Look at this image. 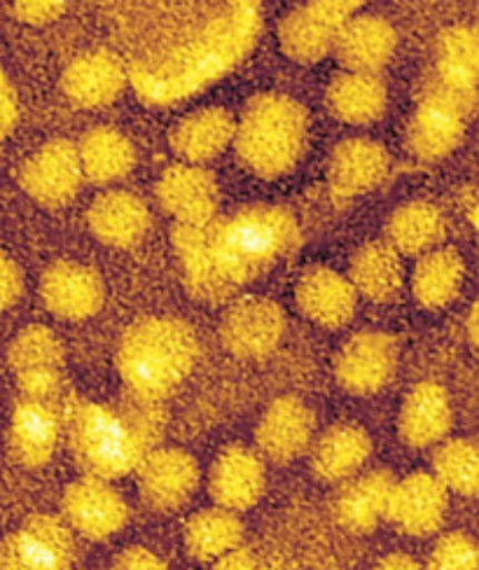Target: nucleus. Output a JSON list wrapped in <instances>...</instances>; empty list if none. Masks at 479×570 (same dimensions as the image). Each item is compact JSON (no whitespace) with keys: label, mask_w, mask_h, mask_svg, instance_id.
Instances as JSON below:
<instances>
[{"label":"nucleus","mask_w":479,"mask_h":570,"mask_svg":"<svg viewBox=\"0 0 479 570\" xmlns=\"http://www.w3.org/2000/svg\"><path fill=\"white\" fill-rule=\"evenodd\" d=\"M453 425V407L447 389L438 382L417 384L402 400L398 431L404 444L426 449L440 444Z\"/></svg>","instance_id":"23"},{"label":"nucleus","mask_w":479,"mask_h":570,"mask_svg":"<svg viewBox=\"0 0 479 570\" xmlns=\"http://www.w3.org/2000/svg\"><path fill=\"white\" fill-rule=\"evenodd\" d=\"M395 478L389 470H372L353 478L334 501V517L351 533H372L387 517Z\"/></svg>","instance_id":"26"},{"label":"nucleus","mask_w":479,"mask_h":570,"mask_svg":"<svg viewBox=\"0 0 479 570\" xmlns=\"http://www.w3.org/2000/svg\"><path fill=\"white\" fill-rule=\"evenodd\" d=\"M42 304L61 321H87L99 314L106 299L101 276L91 267L59 259L45 269L40 278Z\"/></svg>","instance_id":"14"},{"label":"nucleus","mask_w":479,"mask_h":570,"mask_svg":"<svg viewBox=\"0 0 479 570\" xmlns=\"http://www.w3.org/2000/svg\"><path fill=\"white\" fill-rule=\"evenodd\" d=\"M372 456V440L368 431L353 423L332 425L316 442L311 454V468L316 478L328 484H340L355 478Z\"/></svg>","instance_id":"27"},{"label":"nucleus","mask_w":479,"mask_h":570,"mask_svg":"<svg viewBox=\"0 0 479 570\" xmlns=\"http://www.w3.org/2000/svg\"><path fill=\"white\" fill-rule=\"evenodd\" d=\"M479 78V38L470 27H451L438 40L436 80L468 112L475 108Z\"/></svg>","instance_id":"24"},{"label":"nucleus","mask_w":479,"mask_h":570,"mask_svg":"<svg viewBox=\"0 0 479 570\" xmlns=\"http://www.w3.org/2000/svg\"><path fill=\"white\" fill-rule=\"evenodd\" d=\"M436 480L463 498H475L479 491V449L472 440H449L433 456Z\"/></svg>","instance_id":"37"},{"label":"nucleus","mask_w":479,"mask_h":570,"mask_svg":"<svg viewBox=\"0 0 479 570\" xmlns=\"http://www.w3.org/2000/svg\"><path fill=\"white\" fill-rule=\"evenodd\" d=\"M260 0H225L204 27L162 55L136 61L127 78L140 101L174 106L225 78L257 45Z\"/></svg>","instance_id":"2"},{"label":"nucleus","mask_w":479,"mask_h":570,"mask_svg":"<svg viewBox=\"0 0 479 570\" xmlns=\"http://www.w3.org/2000/svg\"><path fill=\"white\" fill-rule=\"evenodd\" d=\"M398 36L387 19L363 14L349 19L334 40V55L353 73H374L387 68L395 55Z\"/></svg>","instance_id":"22"},{"label":"nucleus","mask_w":479,"mask_h":570,"mask_svg":"<svg viewBox=\"0 0 479 570\" xmlns=\"http://www.w3.org/2000/svg\"><path fill=\"white\" fill-rule=\"evenodd\" d=\"M477 304H472L470 308V316H468V337H470V344L477 346Z\"/></svg>","instance_id":"46"},{"label":"nucleus","mask_w":479,"mask_h":570,"mask_svg":"<svg viewBox=\"0 0 479 570\" xmlns=\"http://www.w3.org/2000/svg\"><path fill=\"white\" fill-rule=\"evenodd\" d=\"M338 33V29L330 27L325 19L311 12L306 6L293 10L278 27L283 52L297 63H316L332 55Z\"/></svg>","instance_id":"35"},{"label":"nucleus","mask_w":479,"mask_h":570,"mask_svg":"<svg viewBox=\"0 0 479 570\" xmlns=\"http://www.w3.org/2000/svg\"><path fill=\"white\" fill-rule=\"evenodd\" d=\"M374 570H421V566L410 554L398 552V554H389L387 559H381Z\"/></svg>","instance_id":"45"},{"label":"nucleus","mask_w":479,"mask_h":570,"mask_svg":"<svg viewBox=\"0 0 479 570\" xmlns=\"http://www.w3.org/2000/svg\"><path fill=\"white\" fill-rule=\"evenodd\" d=\"M468 115L470 112L457 99L430 82L407 129L410 153L421 161L444 159L461 146Z\"/></svg>","instance_id":"7"},{"label":"nucleus","mask_w":479,"mask_h":570,"mask_svg":"<svg viewBox=\"0 0 479 570\" xmlns=\"http://www.w3.org/2000/svg\"><path fill=\"white\" fill-rule=\"evenodd\" d=\"M391 171L387 148L370 138L342 140L330 155L328 180L338 199H353L372 193Z\"/></svg>","instance_id":"17"},{"label":"nucleus","mask_w":479,"mask_h":570,"mask_svg":"<svg viewBox=\"0 0 479 570\" xmlns=\"http://www.w3.org/2000/svg\"><path fill=\"white\" fill-rule=\"evenodd\" d=\"M316 419L304 400L295 395L276 397L262 414L255 428V442L262 454L274 463H291L300 459L314 440Z\"/></svg>","instance_id":"16"},{"label":"nucleus","mask_w":479,"mask_h":570,"mask_svg":"<svg viewBox=\"0 0 479 570\" xmlns=\"http://www.w3.org/2000/svg\"><path fill=\"white\" fill-rule=\"evenodd\" d=\"M164 435L155 402H80L68 419V444L87 478L113 482L136 472Z\"/></svg>","instance_id":"3"},{"label":"nucleus","mask_w":479,"mask_h":570,"mask_svg":"<svg viewBox=\"0 0 479 570\" xmlns=\"http://www.w3.org/2000/svg\"><path fill=\"white\" fill-rule=\"evenodd\" d=\"M197 355V335L185 321L153 316L127 327L115 365L131 397L162 405L195 370Z\"/></svg>","instance_id":"4"},{"label":"nucleus","mask_w":479,"mask_h":570,"mask_svg":"<svg viewBox=\"0 0 479 570\" xmlns=\"http://www.w3.org/2000/svg\"><path fill=\"white\" fill-rule=\"evenodd\" d=\"M157 199L176 225H197L218 213V185L197 164H176L157 183Z\"/></svg>","instance_id":"18"},{"label":"nucleus","mask_w":479,"mask_h":570,"mask_svg":"<svg viewBox=\"0 0 479 570\" xmlns=\"http://www.w3.org/2000/svg\"><path fill=\"white\" fill-rule=\"evenodd\" d=\"M262 570H287V568L276 566V563H267V561H265V568H262Z\"/></svg>","instance_id":"47"},{"label":"nucleus","mask_w":479,"mask_h":570,"mask_svg":"<svg viewBox=\"0 0 479 570\" xmlns=\"http://www.w3.org/2000/svg\"><path fill=\"white\" fill-rule=\"evenodd\" d=\"M10 367L17 376L42 374V372H61L66 351L61 340L50 327L31 325L23 327L12 340L8 351Z\"/></svg>","instance_id":"36"},{"label":"nucleus","mask_w":479,"mask_h":570,"mask_svg":"<svg viewBox=\"0 0 479 570\" xmlns=\"http://www.w3.org/2000/svg\"><path fill=\"white\" fill-rule=\"evenodd\" d=\"M463 278V257L453 248H433L423 253L414 267L412 293L426 308H444L461 293Z\"/></svg>","instance_id":"33"},{"label":"nucleus","mask_w":479,"mask_h":570,"mask_svg":"<svg viewBox=\"0 0 479 570\" xmlns=\"http://www.w3.org/2000/svg\"><path fill=\"white\" fill-rule=\"evenodd\" d=\"M402 276V255L389 242H370L355 250L346 278L355 295L387 304L398 297Z\"/></svg>","instance_id":"29"},{"label":"nucleus","mask_w":479,"mask_h":570,"mask_svg":"<svg viewBox=\"0 0 479 570\" xmlns=\"http://www.w3.org/2000/svg\"><path fill=\"white\" fill-rule=\"evenodd\" d=\"M68 6V0H14V12L23 23L42 27L55 21Z\"/></svg>","instance_id":"41"},{"label":"nucleus","mask_w":479,"mask_h":570,"mask_svg":"<svg viewBox=\"0 0 479 570\" xmlns=\"http://www.w3.org/2000/svg\"><path fill=\"white\" fill-rule=\"evenodd\" d=\"M479 568V554H477V542L463 533V531H451L442 535L433 552L428 557L426 570H477Z\"/></svg>","instance_id":"38"},{"label":"nucleus","mask_w":479,"mask_h":570,"mask_svg":"<svg viewBox=\"0 0 479 570\" xmlns=\"http://www.w3.org/2000/svg\"><path fill=\"white\" fill-rule=\"evenodd\" d=\"M267 487V468L253 449L232 444L221 451L208 474V491L218 508L246 512L260 503Z\"/></svg>","instance_id":"15"},{"label":"nucleus","mask_w":479,"mask_h":570,"mask_svg":"<svg viewBox=\"0 0 479 570\" xmlns=\"http://www.w3.org/2000/svg\"><path fill=\"white\" fill-rule=\"evenodd\" d=\"M398 370V342L381 330L353 335L334 358L338 384L351 395H374L391 384Z\"/></svg>","instance_id":"8"},{"label":"nucleus","mask_w":479,"mask_h":570,"mask_svg":"<svg viewBox=\"0 0 479 570\" xmlns=\"http://www.w3.org/2000/svg\"><path fill=\"white\" fill-rule=\"evenodd\" d=\"M285 335L283 308L265 297L236 302L223 318L221 337L225 348L244 361H260L272 355Z\"/></svg>","instance_id":"10"},{"label":"nucleus","mask_w":479,"mask_h":570,"mask_svg":"<svg viewBox=\"0 0 479 570\" xmlns=\"http://www.w3.org/2000/svg\"><path fill=\"white\" fill-rule=\"evenodd\" d=\"M76 148L82 176L96 185L123 180L136 164L134 142L115 127H96L87 131Z\"/></svg>","instance_id":"31"},{"label":"nucleus","mask_w":479,"mask_h":570,"mask_svg":"<svg viewBox=\"0 0 479 570\" xmlns=\"http://www.w3.org/2000/svg\"><path fill=\"white\" fill-rule=\"evenodd\" d=\"M172 242L187 293L199 302L221 304L293 255L302 232L283 206L253 204L227 218L176 225Z\"/></svg>","instance_id":"1"},{"label":"nucleus","mask_w":479,"mask_h":570,"mask_svg":"<svg viewBox=\"0 0 479 570\" xmlns=\"http://www.w3.org/2000/svg\"><path fill=\"white\" fill-rule=\"evenodd\" d=\"M234 120L225 108H202L176 125L172 148L185 164H206L223 155L234 140Z\"/></svg>","instance_id":"28"},{"label":"nucleus","mask_w":479,"mask_h":570,"mask_svg":"<svg viewBox=\"0 0 479 570\" xmlns=\"http://www.w3.org/2000/svg\"><path fill=\"white\" fill-rule=\"evenodd\" d=\"M138 491L153 510L172 512L183 508L199 487L197 459L183 449H153L138 465Z\"/></svg>","instance_id":"11"},{"label":"nucleus","mask_w":479,"mask_h":570,"mask_svg":"<svg viewBox=\"0 0 479 570\" xmlns=\"http://www.w3.org/2000/svg\"><path fill=\"white\" fill-rule=\"evenodd\" d=\"M127 68L113 52H87L68 63L61 78L66 97L80 108L110 106L127 85Z\"/></svg>","instance_id":"25"},{"label":"nucleus","mask_w":479,"mask_h":570,"mask_svg":"<svg viewBox=\"0 0 479 570\" xmlns=\"http://www.w3.org/2000/svg\"><path fill=\"white\" fill-rule=\"evenodd\" d=\"M262 568H265V561L260 557H255L251 550L236 548L227 557L215 561L213 570H262Z\"/></svg>","instance_id":"44"},{"label":"nucleus","mask_w":479,"mask_h":570,"mask_svg":"<svg viewBox=\"0 0 479 570\" xmlns=\"http://www.w3.org/2000/svg\"><path fill=\"white\" fill-rule=\"evenodd\" d=\"M365 6V0H309L306 8L311 12H316L321 19H325L330 27L342 29L349 19H353L361 8Z\"/></svg>","instance_id":"40"},{"label":"nucleus","mask_w":479,"mask_h":570,"mask_svg":"<svg viewBox=\"0 0 479 570\" xmlns=\"http://www.w3.org/2000/svg\"><path fill=\"white\" fill-rule=\"evenodd\" d=\"M19 120V104L8 73L0 66V140H6Z\"/></svg>","instance_id":"42"},{"label":"nucleus","mask_w":479,"mask_h":570,"mask_svg":"<svg viewBox=\"0 0 479 570\" xmlns=\"http://www.w3.org/2000/svg\"><path fill=\"white\" fill-rule=\"evenodd\" d=\"M61 440V421L52 405L36 400H21L10 419V454L12 459L29 468L38 470L50 463L57 454Z\"/></svg>","instance_id":"19"},{"label":"nucleus","mask_w":479,"mask_h":570,"mask_svg":"<svg viewBox=\"0 0 479 570\" xmlns=\"http://www.w3.org/2000/svg\"><path fill=\"white\" fill-rule=\"evenodd\" d=\"M389 89L374 73H346L338 76L328 87V108L346 125H372L387 112Z\"/></svg>","instance_id":"30"},{"label":"nucleus","mask_w":479,"mask_h":570,"mask_svg":"<svg viewBox=\"0 0 479 570\" xmlns=\"http://www.w3.org/2000/svg\"><path fill=\"white\" fill-rule=\"evenodd\" d=\"M82 166L78 148L70 140L57 138L23 161L19 171L21 189L47 208H61L74 202L82 187Z\"/></svg>","instance_id":"9"},{"label":"nucleus","mask_w":479,"mask_h":570,"mask_svg":"<svg viewBox=\"0 0 479 570\" xmlns=\"http://www.w3.org/2000/svg\"><path fill=\"white\" fill-rule=\"evenodd\" d=\"M447 510L449 491L436 480V474L412 472L393 484L387 517L400 533L426 538L442 529Z\"/></svg>","instance_id":"13"},{"label":"nucleus","mask_w":479,"mask_h":570,"mask_svg":"<svg viewBox=\"0 0 479 570\" xmlns=\"http://www.w3.org/2000/svg\"><path fill=\"white\" fill-rule=\"evenodd\" d=\"M61 512L70 531L87 540H108L123 531L129 521V505L108 482L85 478L70 484L63 493Z\"/></svg>","instance_id":"12"},{"label":"nucleus","mask_w":479,"mask_h":570,"mask_svg":"<svg viewBox=\"0 0 479 570\" xmlns=\"http://www.w3.org/2000/svg\"><path fill=\"white\" fill-rule=\"evenodd\" d=\"M306 110L285 94H260L234 127V148L246 169L260 178L293 171L306 146Z\"/></svg>","instance_id":"5"},{"label":"nucleus","mask_w":479,"mask_h":570,"mask_svg":"<svg viewBox=\"0 0 479 570\" xmlns=\"http://www.w3.org/2000/svg\"><path fill=\"white\" fill-rule=\"evenodd\" d=\"M87 225L101 244L110 248H131L146 239L153 216L140 197L125 189H113L94 199L87 210Z\"/></svg>","instance_id":"21"},{"label":"nucleus","mask_w":479,"mask_h":570,"mask_svg":"<svg viewBox=\"0 0 479 570\" xmlns=\"http://www.w3.org/2000/svg\"><path fill=\"white\" fill-rule=\"evenodd\" d=\"M447 223L442 210L430 202H410L393 210L389 218V244L400 255H423L440 246Z\"/></svg>","instance_id":"34"},{"label":"nucleus","mask_w":479,"mask_h":570,"mask_svg":"<svg viewBox=\"0 0 479 570\" xmlns=\"http://www.w3.org/2000/svg\"><path fill=\"white\" fill-rule=\"evenodd\" d=\"M295 299L311 323L328 330L349 325L358 306V295L349 278L330 267L306 269L297 281Z\"/></svg>","instance_id":"20"},{"label":"nucleus","mask_w":479,"mask_h":570,"mask_svg":"<svg viewBox=\"0 0 479 570\" xmlns=\"http://www.w3.org/2000/svg\"><path fill=\"white\" fill-rule=\"evenodd\" d=\"M244 524L236 512L223 508H208L197 514H192L185 524V548L187 554L211 563L227 557L236 548H242Z\"/></svg>","instance_id":"32"},{"label":"nucleus","mask_w":479,"mask_h":570,"mask_svg":"<svg viewBox=\"0 0 479 570\" xmlns=\"http://www.w3.org/2000/svg\"><path fill=\"white\" fill-rule=\"evenodd\" d=\"M110 570H169V566L146 548H131L113 561Z\"/></svg>","instance_id":"43"},{"label":"nucleus","mask_w":479,"mask_h":570,"mask_svg":"<svg viewBox=\"0 0 479 570\" xmlns=\"http://www.w3.org/2000/svg\"><path fill=\"white\" fill-rule=\"evenodd\" d=\"M74 559V531L55 514H33L0 544V570H70Z\"/></svg>","instance_id":"6"},{"label":"nucleus","mask_w":479,"mask_h":570,"mask_svg":"<svg viewBox=\"0 0 479 570\" xmlns=\"http://www.w3.org/2000/svg\"><path fill=\"white\" fill-rule=\"evenodd\" d=\"M23 293V274L17 259L0 250V314L12 308Z\"/></svg>","instance_id":"39"}]
</instances>
